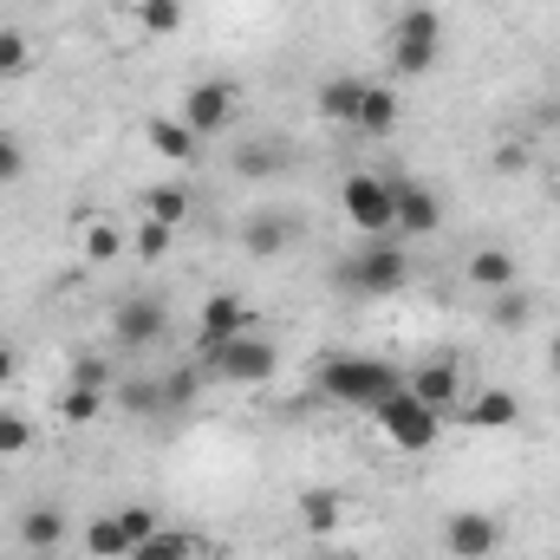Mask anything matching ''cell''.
<instances>
[{"label":"cell","instance_id":"2","mask_svg":"<svg viewBox=\"0 0 560 560\" xmlns=\"http://www.w3.org/2000/svg\"><path fill=\"white\" fill-rule=\"evenodd\" d=\"M372 418H378V436H385L392 450H405V456H423V450H436V443H443V411H436V405H423V398H411L405 385H398Z\"/></svg>","mask_w":560,"mask_h":560},{"label":"cell","instance_id":"21","mask_svg":"<svg viewBox=\"0 0 560 560\" xmlns=\"http://www.w3.org/2000/svg\"><path fill=\"white\" fill-rule=\"evenodd\" d=\"M346 522V495L339 489H300V528L306 535H332Z\"/></svg>","mask_w":560,"mask_h":560},{"label":"cell","instance_id":"32","mask_svg":"<svg viewBox=\"0 0 560 560\" xmlns=\"http://www.w3.org/2000/svg\"><path fill=\"white\" fill-rule=\"evenodd\" d=\"M33 450V423L20 411H0V456H26Z\"/></svg>","mask_w":560,"mask_h":560},{"label":"cell","instance_id":"24","mask_svg":"<svg viewBox=\"0 0 560 560\" xmlns=\"http://www.w3.org/2000/svg\"><path fill=\"white\" fill-rule=\"evenodd\" d=\"M176 235H183V229H170V222H156V215H143L138 229H131V255L156 268V261H170V248H176Z\"/></svg>","mask_w":560,"mask_h":560},{"label":"cell","instance_id":"29","mask_svg":"<svg viewBox=\"0 0 560 560\" xmlns=\"http://www.w3.org/2000/svg\"><path fill=\"white\" fill-rule=\"evenodd\" d=\"M528 313H535V306H528V293H522V287H509V293H489V319H495L502 332L528 326Z\"/></svg>","mask_w":560,"mask_h":560},{"label":"cell","instance_id":"39","mask_svg":"<svg viewBox=\"0 0 560 560\" xmlns=\"http://www.w3.org/2000/svg\"><path fill=\"white\" fill-rule=\"evenodd\" d=\"M548 365H555V378H560V332L548 339Z\"/></svg>","mask_w":560,"mask_h":560},{"label":"cell","instance_id":"16","mask_svg":"<svg viewBox=\"0 0 560 560\" xmlns=\"http://www.w3.org/2000/svg\"><path fill=\"white\" fill-rule=\"evenodd\" d=\"M359 98H365V79L332 72V79L319 85V118H332V125H359Z\"/></svg>","mask_w":560,"mask_h":560},{"label":"cell","instance_id":"31","mask_svg":"<svg viewBox=\"0 0 560 560\" xmlns=\"http://www.w3.org/2000/svg\"><path fill=\"white\" fill-rule=\"evenodd\" d=\"M105 411V392H85V385H66V398H59V418L66 423H92Z\"/></svg>","mask_w":560,"mask_h":560},{"label":"cell","instance_id":"11","mask_svg":"<svg viewBox=\"0 0 560 560\" xmlns=\"http://www.w3.org/2000/svg\"><path fill=\"white\" fill-rule=\"evenodd\" d=\"M196 332H202V346H222V339H235V332H248V306H242V293H209L202 300V313H196Z\"/></svg>","mask_w":560,"mask_h":560},{"label":"cell","instance_id":"37","mask_svg":"<svg viewBox=\"0 0 560 560\" xmlns=\"http://www.w3.org/2000/svg\"><path fill=\"white\" fill-rule=\"evenodd\" d=\"M495 170H502V176H515V170H528V150H522V143H509V150H495Z\"/></svg>","mask_w":560,"mask_h":560},{"label":"cell","instance_id":"36","mask_svg":"<svg viewBox=\"0 0 560 560\" xmlns=\"http://www.w3.org/2000/svg\"><path fill=\"white\" fill-rule=\"evenodd\" d=\"M72 385H85V392H112V365H105V359H79V365H72Z\"/></svg>","mask_w":560,"mask_h":560},{"label":"cell","instance_id":"12","mask_svg":"<svg viewBox=\"0 0 560 560\" xmlns=\"http://www.w3.org/2000/svg\"><path fill=\"white\" fill-rule=\"evenodd\" d=\"M300 242V215L293 209H280V215H255L248 229H242V248L255 255V261H275V255H287Z\"/></svg>","mask_w":560,"mask_h":560},{"label":"cell","instance_id":"19","mask_svg":"<svg viewBox=\"0 0 560 560\" xmlns=\"http://www.w3.org/2000/svg\"><path fill=\"white\" fill-rule=\"evenodd\" d=\"M352 131H365V138H392L398 131V92L392 85H365V98H359V125Z\"/></svg>","mask_w":560,"mask_h":560},{"label":"cell","instance_id":"26","mask_svg":"<svg viewBox=\"0 0 560 560\" xmlns=\"http://www.w3.org/2000/svg\"><path fill=\"white\" fill-rule=\"evenodd\" d=\"M85 555H92V560H125V555H131V541H125L118 515H98V522L85 528Z\"/></svg>","mask_w":560,"mask_h":560},{"label":"cell","instance_id":"30","mask_svg":"<svg viewBox=\"0 0 560 560\" xmlns=\"http://www.w3.org/2000/svg\"><path fill=\"white\" fill-rule=\"evenodd\" d=\"M33 66V46H26V33L20 26H0V79H20Z\"/></svg>","mask_w":560,"mask_h":560},{"label":"cell","instance_id":"9","mask_svg":"<svg viewBox=\"0 0 560 560\" xmlns=\"http://www.w3.org/2000/svg\"><path fill=\"white\" fill-rule=\"evenodd\" d=\"M163 326H170V313H163V300H156V293H131V300H118V313H112V332H118V346H125V352L156 346V339H163Z\"/></svg>","mask_w":560,"mask_h":560},{"label":"cell","instance_id":"17","mask_svg":"<svg viewBox=\"0 0 560 560\" xmlns=\"http://www.w3.org/2000/svg\"><path fill=\"white\" fill-rule=\"evenodd\" d=\"M515 280H522V268H515L509 248H476V255H469V287H482V293H509Z\"/></svg>","mask_w":560,"mask_h":560},{"label":"cell","instance_id":"25","mask_svg":"<svg viewBox=\"0 0 560 560\" xmlns=\"http://www.w3.org/2000/svg\"><path fill=\"white\" fill-rule=\"evenodd\" d=\"M143 215H156V222L183 229V222H189V189H183V183H156V189L143 196Z\"/></svg>","mask_w":560,"mask_h":560},{"label":"cell","instance_id":"34","mask_svg":"<svg viewBox=\"0 0 560 560\" xmlns=\"http://www.w3.org/2000/svg\"><path fill=\"white\" fill-rule=\"evenodd\" d=\"M118 528H125V541L138 548V541H150L163 522H156V509H143V502H131V509H118Z\"/></svg>","mask_w":560,"mask_h":560},{"label":"cell","instance_id":"22","mask_svg":"<svg viewBox=\"0 0 560 560\" xmlns=\"http://www.w3.org/2000/svg\"><path fill=\"white\" fill-rule=\"evenodd\" d=\"M20 548H26V555L66 548V515H59V509H26V515H20Z\"/></svg>","mask_w":560,"mask_h":560},{"label":"cell","instance_id":"28","mask_svg":"<svg viewBox=\"0 0 560 560\" xmlns=\"http://www.w3.org/2000/svg\"><path fill=\"white\" fill-rule=\"evenodd\" d=\"M138 20H143V33L170 39V33H183V0H138Z\"/></svg>","mask_w":560,"mask_h":560},{"label":"cell","instance_id":"13","mask_svg":"<svg viewBox=\"0 0 560 560\" xmlns=\"http://www.w3.org/2000/svg\"><path fill=\"white\" fill-rule=\"evenodd\" d=\"M143 143H150L163 163H176V170H183V163H196V143H202V138H196L183 118H143Z\"/></svg>","mask_w":560,"mask_h":560},{"label":"cell","instance_id":"33","mask_svg":"<svg viewBox=\"0 0 560 560\" xmlns=\"http://www.w3.org/2000/svg\"><path fill=\"white\" fill-rule=\"evenodd\" d=\"M196 392H202V372H170V378H163V411L196 405Z\"/></svg>","mask_w":560,"mask_h":560},{"label":"cell","instance_id":"6","mask_svg":"<svg viewBox=\"0 0 560 560\" xmlns=\"http://www.w3.org/2000/svg\"><path fill=\"white\" fill-rule=\"evenodd\" d=\"M346 287L352 293H372V300H385V293H398L405 280H411V261H405V248L392 242V235H378V242H365V255H352L346 261Z\"/></svg>","mask_w":560,"mask_h":560},{"label":"cell","instance_id":"35","mask_svg":"<svg viewBox=\"0 0 560 560\" xmlns=\"http://www.w3.org/2000/svg\"><path fill=\"white\" fill-rule=\"evenodd\" d=\"M20 176H26V143L13 131H0V189H13Z\"/></svg>","mask_w":560,"mask_h":560},{"label":"cell","instance_id":"14","mask_svg":"<svg viewBox=\"0 0 560 560\" xmlns=\"http://www.w3.org/2000/svg\"><path fill=\"white\" fill-rule=\"evenodd\" d=\"M463 418H469V430H515V423H522V398H515V392H502V385H489V392H476V398H469V411H463Z\"/></svg>","mask_w":560,"mask_h":560},{"label":"cell","instance_id":"7","mask_svg":"<svg viewBox=\"0 0 560 560\" xmlns=\"http://www.w3.org/2000/svg\"><path fill=\"white\" fill-rule=\"evenodd\" d=\"M235 105H242V85H235V79H202V85H189V98H183V125H189L196 138H222V131L235 125Z\"/></svg>","mask_w":560,"mask_h":560},{"label":"cell","instance_id":"10","mask_svg":"<svg viewBox=\"0 0 560 560\" xmlns=\"http://www.w3.org/2000/svg\"><path fill=\"white\" fill-rule=\"evenodd\" d=\"M392 202H398V229L392 235H436L443 229V202L411 176H392Z\"/></svg>","mask_w":560,"mask_h":560},{"label":"cell","instance_id":"23","mask_svg":"<svg viewBox=\"0 0 560 560\" xmlns=\"http://www.w3.org/2000/svg\"><path fill=\"white\" fill-rule=\"evenodd\" d=\"M196 548H202V541H196L189 528H156V535L138 541L125 560H196Z\"/></svg>","mask_w":560,"mask_h":560},{"label":"cell","instance_id":"27","mask_svg":"<svg viewBox=\"0 0 560 560\" xmlns=\"http://www.w3.org/2000/svg\"><path fill=\"white\" fill-rule=\"evenodd\" d=\"M118 405H125L131 418H156V411H163V378H125V385H118Z\"/></svg>","mask_w":560,"mask_h":560},{"label":"cell","instance_id":"15","mask_svg":"<svg viewBox=\"0 0 560 560\" xmlns=\"http://www.w3.org/2000/svg\"><path fill=\"white\" fill-rule=\"evenodd\" d=\"M405 392L423 398V405H436V411H450V405H456V365H450V359H430V365H418V372L405 378Z\"/></svg>","mask_w":560,"mask_h":560},{"label":"cell","instance_id":"18","mask_svg":"<svg viewBox=\"0 0 560 560\" xmlns=\"http://www.w3.org/2000/svg\"><path fill=\"white\" fill-rule=\"evenodd\" d=\"M287 156H293V150H287L280 138H255V143H242V150H235V176L268 183V176H280V170H287Z\"/></svg>","mask_w":560,"mask_h":560},{"label":"cell","instance_id":"38","mask_svg":"<svg viewBox=\"0 0 560 560\" xmlns=\"http://www.w3.org/2000/svg\"><path fill=\"white\" fill-rule=\"evenodd\" d=\"M13 378H20V359H13V346L0 339V385H13Z\"/></svg>","mask_w":560,"mask_h":560},{"label":"cell","instance_id":"20","mask_svg":"<svg viewBox=\"0 0 560 560\" xmlns=\"http://www.w3.org/2000/svg\"><path fill=\"white\" fill-rule=\"evenodd\" d=\"M79 242H85V261H92V268H105V261H118V255L131 248L125 222H112V215H92V222L79 229Z\"/></svg>","mask_w":560,"mask_h":560},{"label":"cell","instance_id":"5","mask_svg":"<svg viewBox=\"0 0 560 560\" xmlns=\"http://www.w3.org/2000/svg\"><path fill=\"white\" fill-rule=\"evenodd\" d=\"M202 352H209V372H215L222 385H268L280 372V352L268 339H255V332H235V339L202 346Z\"/></svg>","mask_w":560,"mask_h":560},{"label":"cell","instance_id":"1","mask_svg":"<svg viewBox=\"0 0 560 560\" xmlns=\"http://www.w3.org/2000/svg\"><path fill=\"white\" fill-rule=\"evenodd\" d=\"M405 385V372H392L385 359H359V352H339L319 365V392L339 398V405H359V411H378L392 392Z\"/></svg>","mask_w":560,"mask_h":560},{"label":"cell","instance_id":"3","mask_svg":"<svg viewBox=\"0 0 560 560\" xmlns=\"http://www.w3.org/2000/svg\"><path fill=\"white\" fill-rule=\"evenodd\" d=\"M436 59H443V20H436V7H405L398 26H392V72L398 79H423Z\"/></svg>","mask_w":560,"mask_h":560},{"label":"cell","instance_id":"4","mask_svg":"<svg viewBox=\"0 0 560 560\" xmlns=\"http://www.w3.org/2000/svg\"><path fill=\"white\" fill-rule=\"evenodd\" d=\"M339 209H346V222H352V229H365L372 242L398 229V202H392V176H372V170H359V176H346V183H339Z\"/></svg>","mask_w":560,"mask_h":560},{"label":"cell","instance_id":"8","mask_svg":"<svg viewBox=\"0 0 560 560\" xmlns=\"http://www.w3.org/2000/svg\"><path fill=\"white\" fill-rule=\"evenodd\" d=\"M443 548L456 560H495L502 548V522L489 515V509H456L450 522H443Z\"/></svg>","mask_w":560,"mask_h":560}]
</instances>
